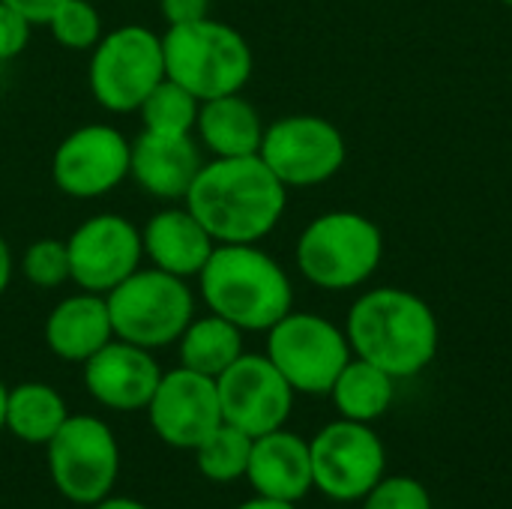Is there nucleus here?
I'll list each match as a JSON object with an SVG mask.
<instances>
[{
    "label": "nucleus",
    "mask_w": 512,
    "mask_h": 509,
    "mask_svg": "<svg viewBox=\"0 0 512 509\" xmlns=\"http://www.w3.org/2000/svg\"><path fill=\"white\" fill-rule=\"evenodd\" d=\"M159 15L168 27L210 18V0H159Z\"/></svg>",
    "instance_id": "obj_31"
},
{
    "label": "nucleus",
    "mask_w": 512,
    "mask_h": 509,
    "mask_svg": "<svg viewBox=\"0 0 512 509\" xmlns=\"http://www.w3.org/2000/svg\"><path fill=\"white\" fill-rule=\"evenodd\" d=\"M198 108H201V99L165 75L138 108L141 129L159 132V135H192Z\"/></svg>",
    "instance_id": "obj_25"
},
{
    "label": "nucleus",
    "mask_w": 512,
    "mask_h": 509,
    "mask_svg": "<svg viewBox=\"0 0 512 509\" xmlns=\"http://www.w3.org/2000/svg\"><path fill=\"white\" fill-rule=\"evenodd\" d=\"M363 509H432L426 486L414 477H387L363 498Z\"/></svg>",
    "instance_id": "obj_29"
},
{
    "label": "nucleus",
    "mask_w": 512,
    "mask_h": 509,
    "mask_svg": "<svg viewBox=\"0 0 512 509\" xmlns=\"http://www.w3.org/2000/svg\"><path fill=\"white\" fill-rule=\"evenodd\" d=\"M222 423L246 432L249 438L285 429L294 411V390L267 354H240L216 378Z\"/></svg>",
    "instance_id": "obj_14"
},
{
    "label": "nucleus",
    "mask_w": 512,
    "mask_h": 509,
    "mask_svg": "<svg viewBox=\"0 0 512 509\" xmlns=\"http://www.w3.org/2000/svg\"><path fill=\"white\" fill-rule=\"evenodd\" d=\"M159 378L162 366L156 363L153 351L123 339H111L87 363H81V381L87 396L96 405L120 414L144 411L156 393Z\"/></svg>",
    "instance_id": "obj_16"
},
{
    "label": "nucleus",
    "mask_w": 512,
    "mask_h": 509,
    "mask_svg": "<svg viewBox=\"0 0 512 509\" xmlns=\"http://www.w3.org/2000/svg\"><path fill=\"white\" fill-rule=\"evenodd\" d=\"M156 438L174 450H195L216 426H222V408L216 381L186 366L162 372L150 405L144 408Z\"/></svg>",
    "instance_id": "obj_15"
},
{
    "label": "nucleus",
    "mask_w": 512,
    "mask_h": 509,
    "mask_svg": "<svg viewBox=\"0 0 512 509\" xmlns=\"http://www.w3.org/2000/svg\"><path fill=\"white\" fill-rule=\"evenodd\" d=\"M69 282L81 291L108 294L144 264L141 228L123 213H96L66 237Z\"/></svg>",
    "instance_id": "obj_13"
},
{
    "label": "nucleus",
    "mask_w": 512,
    "mask_h": 509,
    "mask_svg": "<svg viewBox=\"0 0 512 509\" xmlns=\"http://www.w3.org/2000/svg\"><path fill=\"white\" fill-rule=\"evenodd\" d=\"M246 480L261 498L300 504L315 489L309 441H303L288 429H276L252 438Z\"/></svg>",
    "instance_id": "obj_19"
},
{
    "label": "nucleus",
    "mask_w": 512,
    "mask_h": 509,
    "mask_svg": "<svg viewBox=\"0 0 512 509\" xmlns=\"http://www.w3.org/2000/svg\"><path fill=\"white\" fill-rule=\"evenodd\" d=\"M384 258L381 228L354 210L315 216L297 237L294 261L303 279L321 291H351L372 279Z\"/></svg>",
    "instance_id": "obj_5"
},
{
    "label": "nucleus",
    "mask_w": 512,
    "mask_h": 509,
    "mask_svg": "<svg viewBox=\"0 0 512 509\" xmlns=\"http://www.w3.org/2000/svg\"><path fill=\"white\" fill-rule=\"evenodd\" d=\"M243 354V330L234 327L231 321L207 312V315H195L186 330L177 339V360L180 366L207 375V378H219L237 357Z\"/></svg>",
    "instance_id": "obj_23"
},
{
    "label": "nucleus",
    "mask_w": 512,
    "mask_h": 509,
    "mask_svg": "<svg viewBox=\"0 0 512 509\" xmlns=\"http://www.w3.org/2000/svg\"><path fill=\"white\" fill-rule=\"evenodd\" d=\"M195 465L204 480L210 483H237L246 480L249 468V453H252V438L228 423L216 426L195 450Z\"/></svg>",
    "instance_id": "obj_26"
},
{
    "label": "nucleus",
    "mask_w": 512,
    "mask_h": 509,
    "mask_svg": "<svg viewBox=\"0 0 512 509\" xmlns=\"http://www.w3.org/2000/svg\"><path fill=\"white\" fill-rule=\"evenodd\" d=\"M195 282L207 312L243 333H267L294 309L288 270L258 243H216Z\"/></svg>",
    "instance_id": "obj_3"
},
{
    "label": "nucleus",
    "mask_w": 512,
    "mask_h": 509,
    "mask_svg": "<svg viewBox=\"0 0 512 509\" xmlns=\"http://www.w3.org/2000/svg\"><path fill=\"white\" fill-rule=\"evenodd\" d=\"M165 75L195 93L201 102L243 93L255 72V54L246 36L219 21L201 18L192 24H177L162 33Z\"/></svg>",
    "instance_id": "obj_4"
},
{
    "label": "nucleus",
    "mask_w": 512,
    "mask_h": 509,
    "mask_svg": "<svg viewBox=\"0 0 512 509\" xmlns=\"http://www.w3.org/2000/svg\"><path fill=\"white\" fill-rule=\"evenodd\" d=\"M30 33H33V24L12 6L0 3V63L21 57L24 48L30 45Z\"/></svg>",
    "instance_id": "obj_30"
},
{
    "label": "nucleus",
    "mask_w": 512,
    "mask_h": 509,
    "mask_svg": "<svg viewBox=\"0 0 512 509\" xmlns=\"http://www.w3.org/2000/svg\"><path fill=\"white\" fill-rule=\"evenodd\" d=\"M6 390H9V387L0 381V432L6 429V426H3V414H6Z\"/></svg>",
    "instance_id": "obj_36"
},
{
    "label": "nucleus",
    "mask_w": 512,
    "mask_h": 509,
    "mask_svg": "<svg viewBox=\"0 0 512 509\" xmlns=\"http://www.w3.org/2000/svg\"><path fill=\"white\" fill-rule=\"evenodd\" d=\"M264 354L282 372L291 390L303 396H327L339 372L354 357L345 330L324 315L294 309L267 330Z\"/></svg>",
    "instance_id": "obj_9"
},
{
    "label": "nucleus",
    "mask_w": 512,
    "mask_h": 509,
    "mask_svg": "<svg viewBox=\"0 0 512 509\" xmlns=\"http://www.w3.org/2000/svg\"><path fill=\"white\" fill-rule=\"evenodd\" d=\"M90 509H150L147 504L135 501V498H123V495H108L99 504H93Z\"/></svg>",
    "instance_id": "obj_34"
},
{
    "label": "nucleus",
    "mask_w": 512,
    "mask_h": 509,
    "mask_svg": "<svg viewBox=\"0 0 512 509\" xmlns=\"http://www.w3.org/2000/svg\"><path fill=\"white\" fill-rule=\"evenodd\" d=\"M204 165L195 135L144 132L129 147V180L162 204H180Z\"/></svg>",
    "instance_id": "obj_17"
},
{
    "label": "nucleus",
    "mask_w": 512,
    "mask_h": 509,
    "mask_svg": "<svg viewBox=\"0 0 512 509\" xmlns=\"http://www.w3.org/2000/svg\"><path fill=\"white\" fill-rule=\"evenodd\" d=\"M144 261L177 279H198L207 258L216 249V240L201 225V219L180 201L165 204L141 225Z\"/></svg>",
    "instance_id": "obj_18"
},
{
    "label": "nucleus",
    "mask_w": 512,
    "mask_h": 509,
    "mask_svg": "<svg viewBox=\"0 0 512 509\" xmlns=\"http://www.w3.org/2000/svg\"><path fill=\"white\" fill-rule=\"evenodd\" d=\"M6 6H12L15 12H21L33 27L36 24H48V18L54 15V9L63 3V0H0Z\"/></svg>",
    "instance_id": "obj_32"
},
{
    "label": "nucleus",
    "mask_w": 512,
    "mask_h": 509,
    "mask_svg": "<svg viewBox=\"0 0 512 509\" xmlns=\"http://www.w3.org/2000/svg\"><path fill=\"white\" fill-rule=\"evenodd\" d=\"M183 204L216 243H261L282 222L288 189L258 153L207 159Z\"/></svg>",
    "instance_id": "obj_1"
},
{
    "label": "nucleus",
    "mask_w": 512,
    "mask_h": 509,
    "mask_svg": "<svg viewBox=\"0 0 512 509\" xmlns=\"http://www.w3.org/2000/svg\"><path fill=\"white\" fill-rule=\"evenodd\" d=\"M309 453L315 489L336 504L363 501L384 480L387 471L384 441L369 423H327L309 441Z\"/></svg>",
    "instance_id": "obj_11"
},
{
    "label": "nucleus",
    "mask_w": 512,
    "mask_h": 509,
    "mask_svg": "<svg viewBox=\"0 0 512 509\" xmlns=\"http://www.w3.org/2000/svg\"><path fill=\"white\" fill-rule=\"evenodd\" d=\"M45 27L51 30L54 42L66 51H90L105 33L102 15L90 0H63Z\"/></svg>",
    "instance_id": "obj_27"
},
{
    "label": "nucleus",
    "mask_w": 512,
    "mask_h": 509,
    "mask_svg": "<svg viewBox=\"0 0 512 509\" xmlns=\"http://www.w3.org/2000/svg\"><path fill=\"white\" fill-rule=\"evenodd\" d=\"M132 141L111 123L72 129L51 153V183L72 201H96L129 180Z\"/></svg>",
    "instance_id": "obj_12"
},
{
    "label": "nucleus",
    "mask_w": 512,
    "mask_h": 509,
    "mask_svg": "<svg viewBox=\"0 0 512 509\" xmlns=\"http://www.w3.org/2000/svg\"><path fill=\"white\" fill-rule=\"evenodd\" d=\"M264 120L258 108L243 93H228L216 99H204L195 120V141L210 159L231 156H255L264 138Z\"/></svg>",
    "instance_id": "obj_21"
},
{
    "label": "nucleus",
    "mask_w": 512,
    "mask_h": 509,
    "mask_svg": "<svg viewBox=\"0 0 512 509\" xmlns=\"http://www.w3.org/2000/svg\"><path fill=\"white\" fill-rule=\"evenodd\" d=\"M114 339L159 351L177 345L186 324L195 318V294L186 279L156 267H138L129 279L105 294Z\"/></svg>",
    "instance_id": "obj_6"
},
{
    "label": "nucleus",
    "mask_w": 512,
    "mask_h": 509,
    "mask_svg": "<svg viewBox=\"0 0 512 509\" xmlns=\"http://www.w3.org/2000/svg\"><path fill=\"white\" fill-rule=\"evenodd\" d=\"M258 156L285 189H309L342 171L348 144L333 120L318 114H288L264 129Z\"/></svg>",
    "instance_id": "obj_10"
},
{
    "label": "nucleus",
    "mask_w": 512,
    "mask_h": 509,
    "mask_svg": "<svg viewBox=\"0 0 512 509\" xmlns=\"http://www.w3.org/2000/svg\"><path fill=\"white\" fill-rule=\"evenodd\" d=\"M327 396L333 399L342 420L375 423L390 411L396 399V378L360 357H351Z\"/></svg>",
    "instance_id": "obj_24"
},
{
    "label": "nucleus",
    "mask_w": 512,
    "mask_h": 509,
    "mask_svg": "<svg viewBox=\"0 0 512 509\" xmlns=\"http://www.w3.org/2000/svg\"><path fill=\"white\" fill-rule=\"evenodd\" d=\"M42 339L57 360L78 366L87 363L99 348H105L114 339L105 294L78 288L69 297L57 300L45 318Z\"/></svg>",
    "instance_id": "obj_20"
},
{
    "label": "nucleus",
    "mask_w": 512,
    "mask_h": 509,
    "mask_svg": "<svg viewBox=\"0 0 512 509\" xmlns=\"http://www.w3.org/2000/svg\"><path fill=\"white\" fill-rule=\"evenodd\" d=\"M504 3H507V6H512V0H504Z\"/></svg>",
    "instance_id": "obj_37"
},
{
    "label": "nucleus",
    "mask_w": 512,
    "mask_h": 509,
    "mask_svg": "<svg viewBox=\"0 0 512 509\" xmlns=\"http://www.w3.org/2000/svg\"><path fill=\"white\" fill-rule=\"evenodd\" d=\"M12 276H15V255H12L9 240L0 234V297H3L6 288L12 285Z\"/></svg>",
    "instance_id": "obj_33"
},
{
    "label": "nucleus",
    "mask_w": 512,
    "mask_h": 509,
    "mask_svg": "<svg viewBox=\"0 0 512 509\" xmlns=\"http://www.w3.org/2000/svg\"><path fill=\"white\" fill-rule=\"evenodd\" d=\"M234 509H297V504H288V501H276V498H261V495H255V498L243 501L240 507H234Z\"/></svg>",
    "instance_id": "obj_35"
},
{
    "label": "nucleus",
    "mask_w": 512,
    "mask_h": 509,
    "mask_svg": "<svg viewBox=\"0 0 512 509\" xmlns=\"http://www.w3.org/2000/svg\"><path fill=\"white\" fill-rule=\"evenodd\" d=\"M18 270L39 291H54V288L66 285L69 282V252H66V240H57V237H39V240H33L21 252Z\"/></svg>",
    "instance_id": "obj_28"
},
{
    "label": "nucleus",
    "mask_w": 512,
    "mask_h": 509,
    "mask_svg": "<svg viewBox=\"0 0 512 509\" xmlns=\"http://www.w3.org/2000/svg\"><path fill=\"white\" fill-rule=\"evenodd\" d=\"M54 489L78 507H93L114 495L120 477V444L108 423L93 414H69L45 444Z\"/></svg>",
    "instance_id": "obj_8"
},
{
    "label": "nucleus",
    "mask_w": 512,
    "mask_h": 509,
    "mask_svg": "<svg viewBox=\"0 0 512 509\" xmlns=\"http://www.w3.org/2000/svg\"><path fill=\"white\" fill-rule=\"evenodd\" d=\"M66 417H69L66 399L51 384L24 381V384H15L6 390L3 426L9 435H15L24 444L45 447L60 432Z\"/></svg>",
    "instance_id": "obj_22"
},
{
    "label": "nucleus",
    "mask_w": 512,
    "mask_h": 509,
    "mask_svg": "<svg viewBox=\"0 0 512 509\" xmlns=\"http://www.w3.org/2000/svg\"><path fill=\"white\" fill-rule=\"evenodd\" d=\"M345 336L351 354L387 375H420L441 348V327L432 306L405 288H372L348 312Z\"/></svg>",
    "instance_id": "obj_2"
},
{
    "label": "nucleus",
    "mask_w": 512,
    "mask_h": 509,
    "mask_svg": "<svg viewBox=\"0 0 512 509\" xmlns=\"http://www.w3.org/2000/svg\"><path fill=\"white\" fill-rule=\"evenodd\" d=\"M165 78L162 36L144 24H120L90 48L87 84L108 114H138L147 93Z\"/></svg>",
    "instance_id": "obj_7"
}]
</instances>
